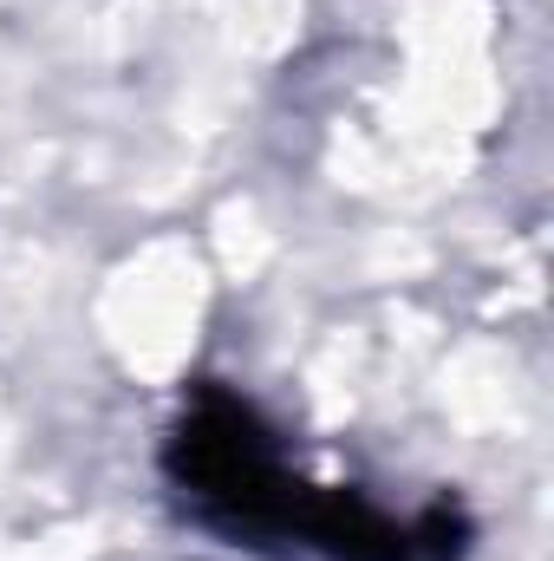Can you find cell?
<instances>
[{
  "instance_id": "6da1fadb",
  "label": "cell",
  "mask_w": 554,
  "mask_h": 561,
  "mask_svg": "<svg viewBox=\"0 0 554 561\" xmlns=\"http://www.w3.org/2000/svg\"><path fill=\"white\" fill-rule=\"evenodd\" d=\"M157 470L189 529L268 561H463L476 523L457 496L385 510L353 483L313 477L249 392L196 379L163 424Z\"/></svg>"
}]
</instances>
